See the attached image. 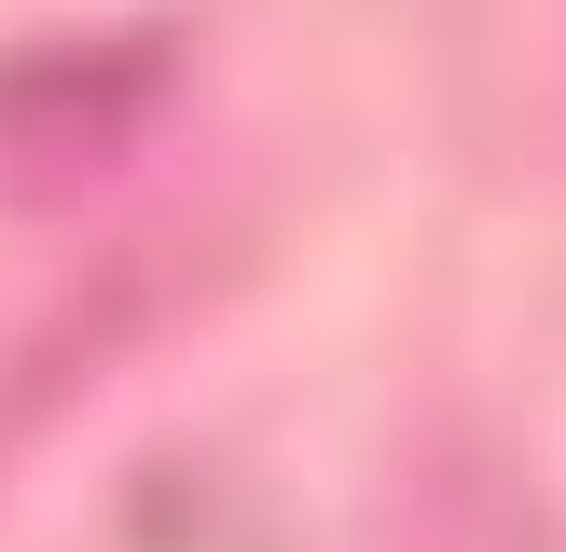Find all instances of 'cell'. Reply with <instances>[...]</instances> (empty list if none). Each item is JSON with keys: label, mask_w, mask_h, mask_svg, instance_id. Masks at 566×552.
<instances>
[{"label": "cell", "mask_w": 566, "mask_h": 552, "mask_svg": "<svg viewBox=\"0 0 566 552\" xmlns=\"http://www.w3.org/2000/svg\"><path fill=\"white\" fill-rule=\"evenodd\" d=\"M138 97H153V55H28V70H0V166H42V138L70 166L125 152Z\"/></svg>", "instance_id": "1"}]
</instances>
